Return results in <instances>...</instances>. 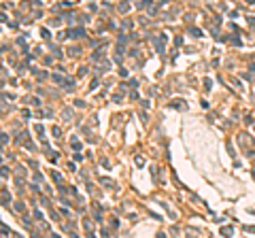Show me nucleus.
<instances>
[{
    "mask_svg": "<svg viewBox=\"0 0 255 238\" xmlns=\"http://www.w3.org/2000/svg\"><path fill=\"white\" fill-rule=\"evenodd\" d=\"M70 36H83V28H77V30H70Z\"/></svg>",
    "mask_w": 255,
    "mask_h": 238,
    "instance_id": "obj_1",
    "label": "nucleus"
},
{
    "mask_svg": "<svg viewBox=\"0 0 255 238\" xmlns=\"http://www.w3.org/2000/svg\"><path fill=\"white\" fill-rule=\"evenodd\" d=\"M189 32H191V34H194V36H200V34H202V32H200V30H198V28H191V30H189Z\"/></svg>",
    "mask_w": 255,
    "mask_h": 238,
    "instance_id": "obj_2",
    "label": "nucleus"
}]
</instances>
